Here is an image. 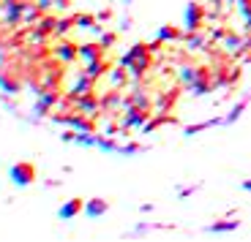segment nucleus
<instances>
[{
    "label": "nucleus",
    "instance_id": "f257e3e1",
    "mask_svg": "<svg viewBox=\"0 0 251 242\" xmlns=\"http://www.w3.org/2000/svg\"><path fill=\"white\" fill-rule=\"evenodd\" d=\"M8 180H11L17 188H30L33 182L38 180L36 163H30V161H17V163H11V169H8Z\"/></svg>",
    "mask_w": 251,
    "mask_h": 242
},
{
    "label": "nucleus",
    "instance_id": "f03ea898",
    "mask_svg": "<svg viewBox=\"0 0 251 242\" xmlns=\"http://www.w3.org/2000/svg\"><path fill=\"white\" fill-rule=\"evenodd\" d=\"M205 17H207V11L202 8V3H197V0L186 3V8H183V27H186V33L202 30V25H205Z\"/></svg>",
    "mask_w": 251,
    "mask_h": 242
},
{
    "label": "nucleus",
    "instance_id": "7ed1b4c3",
    "mask_svg": "<svg viewBox=\"0 0 251 242\" xmlns=\"http://www.w3.org/2000/svg\"><path fill=\"white\" fill-rule=\"evenodd\" d=\"M151 120V109H142L137 104H128L123 109V120H120V128L123 131H134V128H145V123Z\"/></svg>",
    "mask_w": 251,
    "mask_h": 242
},
{
    "label": "nucleus",
    "instance_id": "20e7f679",
    "mask_svg": "<svg viewBox=\"0 0 251 242\" xmlns=\"http://www.w3.org/2000/svg\"><path fill=\"white\" fill-rule=\"evenodd\" d=\"M57 104H60V93H57L55 87H44V90H41V95H38V101L33 104V120L50 117V112L55 109Z\"/></svg>",
    "mask_w": 251,
    "mask_h": 242
},
{
    "label": "nucleus",
    "instance_id": "39448f33",
    "mask_svg": "<svg viewBox=\"0 0 251 242\" xmlns=\"http://www.w3.org/2000/svg\"><path fill=\"white\" fill-rule=\"evenodd\" d=\"M93 87H96V79H90L85 71H79L76 79L71 82V87H69V101H76V98H82V95H90Z\"/></svg>",
    "mask_w": 251,
    "mask_h": 242
},
{
    "label": "nucleus",
    "instance_id": "423d86ee",
    "mask_svg": "<svg viewBox=\"0 0 251 242\" xmlns=\"http://www.w3.org/2000/svg\"><path fill=\"white\" fill-rule=\"evenodd\" d=\"M3 22L6 25H22V11H25V0H3Z\"/></svg>",
    "mask_w": 251,
    "mask_h": 242
},
{
    "label": "nucleus",
    "instance_id": "0eeeda50",
    "mask_svg": "<svg viewBox=\"0 0 251 242\" xmlns=\"http://www.w3.org/2000/svg\"><path fill=\"white\" fill-rule=\"evenodd\" d=\"M79 212H85V199H79V196L63 201V204L57 207V218H60V220H74Z\"/></svg>",
    "mask_w": 251,
    "mask_h": 242
},
{
    "label": "nucleus",
    "instance_id": "6e6552de",
    "mask_svg": "<svg viewBox=\"0 0 251 242\" xmlns=\"http://www.w3.org/2000/svg\"><path fill=\"white\" fill-rule=\"evenodd\" d=\"M74 109H76L79 114H85V117H93V114L101 112V101L93 98V93H90V95H82V98L74 101Z\"/></svg>",
    "mask_w": 251,
    "mask_h": 242
},
{
    "label": "nucleus",
    "instance_id": "1a4fd4ad",
    "mask_svg": "<svg viewBox=\"0 0 251 242\" xmlns=\"http://www.w3.org/2000/svg\"><path fill=\"white\" fill-rule=\"evenodd\" d=\"M55 57L60 63H76V60H79V46L71 44V41H60L55 46Z\"/></svg>",
    "mask_w": 251,
    "mask_h": 242
},
{
    "label": "nucleus",
    "instance_id": "9d476101",
    "mask_svg": "<svg viewBox=\"0 0 251 242\" xmlns=\"http://www.w3.org/2000/svg\"><path fill=\"white\" fill-rule=\"evenodd\" d=\"M107 212H109V201L107 199H99V196H96V199L85 201V215H88L90 220H99V218L107 215Z\"/></svg>",
    "mask_w": 251,
    "mask_h": 242
},
{
    "label": "nucleus",
    "instance_id": "9b49d317",
    "mask_svg": "<svg viewBox=\"0 0 251 242\" xmlns=\"http://www.w3.org/2000/svg\"><path fill=\"white\" fill-rule=\"evenodd\" d=\"M200 76H205V71L197 68V66H191V63H183V66H177V79H180V85H191V82H197Z\"/></svg>",
    "mask_w": 251,
    "mask_h": 242
},
{
    "label": "nucleus",
    "instance_id": "f8f14e48",
    "mask_svg": "<svg viewBox=\"0 0 251 242\" xmlns=\"http://www.w3.org/2000/svg\"><path fill=\"white\" fill-rule=\"evenodd\" d=\"M0 90H3V95H19L22 93V85H19V79L11 76L8 71H0Z\"/></svg>",
    "mask_w": 251,
    "mask_h": 242
},
{
    "label": "nucleus",
    "instance_id": "ddd939ff",
    "mask_svg": "<svg viewBox=\"0 0 251 242\" xmlns=\"http://www.w3.org/2000/svg\"><path fill=\"white\" fill-rule=\"evenodd\" d=\"M240 44H243V36L226 30L224 38H221V49H224L226 55H240Z\"/></svg>",
    "mask_w": 251,
    "mask_h": 242
},
{
    "label": "nucleus",
    "instance_id": "4468645a",
    "mask_svg": "<svg viewBox=\"0 0 251 242\" xmlns=\"http://www.w3.org/2000/svg\"><path fill=\"white\" fill-rule=\"evenodd\" d=\"M99 57H104V46L101 44H79V60L82 63L99 60Z\"/></svg>",
    "mask_w": 251,
    "mask_h": 242
},
{
    "label": "nucleus",
    "instance_id": "2eb2a0df",
    "mask_svg": "<svg viewBox=\"0 0 251 242\" xmlns=\"http://www.w3.org/2000/svg\"><path fill=\"white\" fill-rule=\"evenodd\" d=\"M85 74L90 76V79H101L104 74H109V66L104 63V57H99V60H90V63H85Z\"/></svg>",
    "mask_w": 251,
    "mask_h": 242
},
{
    "label": "nucleus",
    "instance_id": "dca6fc26",
    "mask_svg": "<svg viewBox=\"0 0 251 242\" xmlns=\"http://www.w3.org/2000/svg\"><path fill=\"white\" fill-rule=\"evenodd\" d=\"M246 106H249V98L238 101V104H235L232 109H229V112H226L224 117H221V125H235V123H238L240 117H243V112H246Z\"/></svg>",
    "mask_w": 251,
    "mask_h": 242
},
{
    "label": "nucleus",
    "instance_id": "f3484780",
    "mask_svg": "<svg viewBox=\"0 0 251 242\" xmlns=\"http://www.w3.org/2000/svg\"><path fill=\"white\" fill-rule=\"evenodd\" d=\"M148 66H151V57H142V60H131L126 66V71H128V76H131L134 82H139L145 76V71H148Z\"/></svg>",
    "mask_w": 251,
    "mask_h": 242
},
{
    "label": "nucleus",
    "instance_id": "a211bd4d",
    "mask_svg": "<svg viewBox=\"0 0 251 242\" xmlns=\"http://www.w3.org/2000/svg\"><path fill=\"white\" fill-rule=\"evenodd\" d=\"M41 8L38 3H27L25 0V11H22V25H38V19H41Z\"/></svg>",
    "mask_w": 251,
    "mask_h": 242
},
{
    "label": "nucleus",
    "instance_id": "6ab92c4d",
    "mask_svg": "<svg viewBox=\"0 0 251 242\" xmlns=\"http://www.w3.org/2000/svg\"><path fill=\"white\" fill-rule=\"evenodd\" d=\"M128 82V71L123 68L118 63V68H109V87H115V90H120V87Z\"/></svg>",
    "mask_w": 251,
    "mask_h": 242
},
{
    "label": "nucleus",
    "instance_id": "aec40b11",
    "mask_svg": "<svg viewBox=\"0 0 251 242\" xmlns=\"http://www.w3.org/2000/svg\"><path fill=\"white\" fill-rule=\"evenodd\" d=\"M186 93H188V95H194V98H200V95H207V93H210V82H207L205 76H200L197 82H191V85L186 87Z\"/></svg>",
    "mask_w": 251,
    "mask_h": 242
},
{
    "label": "nucleus",
    "instance_id": "412c9836",
    "mask_svg": "<svg viewBox=\"0 0 251 242\" xmlns=\"http://www.w3.org/2000/svg\"><path fill=\"white\" fill-rule=\"evenodd\" d=\"M240 229V220H219V223H210L207 231L210 234H229V231Z\"/></svg>",
    "mask_w": 251,
    "mask_h": 242
},
{
    "label": "nucleus",
    "instance_id": "4be33fe9",
    "mask_svg": "<svg viewBox=\"0 0 251 242\" xmlns=\"http://www.w3.org/2000/svg\"><path fill=\"white\" fill-rule=\"evenodd\" d=\"M216 125H221V117H216V120H205V123H194V125H186V136H197V133H202V131H207V128H216Z\"/></svg>",
    "mask_w": 251,
    "mask_h": 242
},
{
    "label": "nucleus",
    "instance_id": "5701e85b",
    "mask_svg": "<svg viewBox=\"0 0 251 242\" xmlns=\"http://www.w3.org/2000/svg\"><path fill=\"white\" fill-rule=\"evenodd\" d=\"M183 41H186V52H200L202 44H205V36H202V30L186 33V36H183Z\"/></svg>",
    "mask_w": 251,
    "mask_h": 242
},
{
    "label": "nucleus",
    "instance_id": "b1692460",
    "mask_svg": "<svg viewBox=\"0 0 251 242\" xmlns=\"http://www.w3.org/2000/svg\"><path fill=\"white\" fill-rule=\"evenodd\" d=\"M76 19V30H96L99 27V19L93 14H74Z\"/></svg>",
    "mask_w": 251,
    "mask_h": 242
},
{
    "label": "nucleus",
    "instance_id": "393cba45",
    "mask_svg": "<svg viewBox=\"0 0 251 242\" xmlns=\"http://www.w3.org/2000/svg\"><path fill=\"white\" fill-rule=\"evenodd\" d=\"M156 38H158V41H180L183 33L177 30V27H172V25H164V27H158Z\"/></svg>",
    "mask_w": 251,
    "mask_h": 242
},
{
    "label": "nucleus",
    "instance_id": "a878e982",
    "mask_svg": "<svg viewBox=\"0 0 251 242\" xmlns=\"http://www.w3.org/2000/svg\"><path fill=\"white\" fill-rule=\"evenodd\" d=\"M131 104H137V106H142V109H151L153 112V98L148 93H145V90H137V87H134V93H131Z\"/></svg>",
    "mask_w": 251,
    "mask_h": 242
},
{
    "label": "nucleus",
    "instance_id": "bb28decb",
    "mask_svg": "<svg viewBox=\"0 0 251 242\" xmlns=\"http://www.w3.org/2000/svg\"><path fill=\"white\" fill-rule=\"evenodd\" d=\"M71 27H76V19H74V17H63V19H57V25H55V36H57V38H63L66 33L71 30Z\"/></svg>",
    "mask_w": 251,
    "mask_h": 242
},
{
    "label": "nucleus",
    "instance_id": "cd10ccee",
    "mask_svg": "<svg viewBox=\"0 0 251 242\" xmlns=\"http://www.w3.org/2000/svg\"><path fill=\"white\" fill-rule=\"evenodd\" d=\"M55 25H57V19H55V17H41L36 27H38L41 33H47V36H55Z\"/></svg>",
    "mask_w": 251,
    "mask_h": 242
},
{
    "label": "nucleus",
    "instance_id": "c85d7f7f",
    "mask_svg": "<svg viewBox=\"0 0 251 242\" xmlns=\"http://www.w3.org/2000/svg\"><path fill=\"white\" fill-rule=\"evenodd\" d=\"M172 101H175V93H170V95H156V98H153V106H156L158 112H170Z\"/></svg>",
    "mask_w": 251,
    "mask_h": 242
},
{
    "label": "nucleus",
    "instance_id": "c756f323",
    "mask_svg": "<svg viewBox=\"0 0 251 242\" xmlns=\"http://www.w3.org/2000/svg\"><path fill=\"white\" fill-rule=\"evenodd\" d=\"M99 44L104 46V49H112L115 44H118V33H112V30H104L99 36Z\"/></svg>",
    "mask_w": 251,
    "mask_h": 242
},
{
    "label": "nucleus",
    "instance_id": "7c9ffc66",
    "mask_svg": "<svg viewBox=\"0 0 251 242\" xmlns=\"http://www.w3.org/2000/svg\"><path fill=\"white\" fill-rule=\"evenodd\" d=\"M139 153H145V147H142V144H137V142L120 144V155H139Z\"/></svg>",
    "mask_w": 251,
    "mask_h": 242
},
{
    "label": "nucleus",
    "instance_id": "2f4dec72",
    "mask_svg": "<svg viewBox=\"0 0 251 242\" xmlns=\"http://www.w3.org/2000/svg\"><path fill=\"white\" fill-rule=\"evenodd\" d=\"M36 3H38V8H41V11H50V8H55V0H36Z\"/></svg>",
    "mask_w": 251,
    "mask_h": 242
},
{
    "label": "nucleus",
    "instance_id": "473e14b6",
    "mask_svg": "<svg viewBox=\"0 0 251 242\" xmlns=\"http://www.w3.org/2000/svg\"><path fill=\"white\" fill-rule=\"evenodd\" d=\"M224 27H213V33H210V41H221V38H224Z\"/></svg>",
    "mask_w": 251,
    "mask_h": 242
},
{
    "label": "nucleus",
    "instance_id": "72a5a7b5",
    "mask_svg": "<svg viewBox=\"0 0 251 242\" xmlns=\"http://www.w3.org/2000/svg\"><path fill=\"white\" fill-rule=\"evenodd\" d=\"M200 191V185H191V188H183L180 191V199H186V196H191V193H197Z\"/></svg>",
    "mask_w": 251,
    "mask_h": 242
},
{
    "label": "nucleus",
    "instance_id": "f704fd0d",
    "mask_svg": "<svg viewBox=\"0 0 251 242\" xmlns=\"http://www.w3.org/2000/svg\"><path fill=\"white\" fill-rule=\"evenodd\" d=\"M69 6H71V0H55V8H57V11H66Z\"/></svg>",
    "mask_w": 251,
    "mask_h": 242
},
{
    "label": "nucleus",
    "instance_id": "c9c22d12",
    "mask_svg": "<svg viewBox=\"0 0 251 242\" xmlns=\"http://www.w3.org/2000/svg\"><path fill=\"white\" fill-rule=\"evenodd\" d=\"M120 30H131V19H128V17H123V19H120Z\"/></svg>",
    "mask_w": 251,
    "mask_h": 242
},
{
    "label": "nucleus",
    "instance_id": "e433bc0d",
    "mask_svg": "<svg viewBox=\"0 0 251 242\" xmlns=\"http://www.w3.org/2000/svg\"><path fill=\"white\" fill-rule=\"evenodd\" d=\"M153 226H148V223H139L137 229H134V234H145V231H151Z\"/></svg>",
    "mask_w": 251,
    "mask_h": 242
},
{
    "label": "nucleus",
    "instance_id": "4c0bfd02",
    "mask_svg": "<svg viewBox=\"0 0 251 242\" xmlns=\"http://www.w3.org/2000/svg\"><path fill=\"white\" fill-rule=\"evenodd\" d=\"M109 17H112V11H109V8H107V11H101V14H99V22H107Z\"/></svg>",
    "mask_w": 251,
    "mask_h": 242
},
{
    "label": "nucleus",
    "instance_id": "58836bf2",
    "mask_svg": "<svg viewBox=\"0 0 251 242\" xmlns=\"http://www.w3.org/2000/svg\"><path fill=\"white\" fill-rule=\"evenodd\" d=\"M240 188H243V191H249V193H251V180H243V185H240Z\"/></svg>",
    "mask_w": 251,
    "mask_h": 242
},
{
    "label": "nucleus",
    "instance_id": "ea45409f",
    "mask_svg": "<svg viewBox=\"0 0 251 242\" xmlns=\"http://www.w3.org/2000/svg\"><path fill=\"white\" fill-rule=\"evenodd\" d=\"M246 33H251V17H246Z\"/></svg>",
    "mask_w": 251,
    "mask_h": 242
},
{
    "label": "nucleus",
    "instance_id": "a19ab883",
    "mask_svg": "<svg viewBox=\"0 0 251 242\" xmlns=\"http://www.w3.org/2000/svg\"><path fill=\"white\" fill-rule=\"evenodd\" d=\"M246 98H249V101H251V90H249V95H246Z\"/></svg>",
    "mask_w": 251,
    "mask_h": 242
},
{
    "label": "nucleus",
    "instance_id": "79ce46f5",
    "mask_svg": "<svg viewBox=\"0 0 251 242\" xmlns=\"http://www.w3.org/2000/svg\"><path fill=\"white\" fill-rule=\"evenodd\" d=\"M123 3H134V0H123Z\"/></svg>",
    "mask_w": 251,
    "mask_h": 242
}]
</instances>
